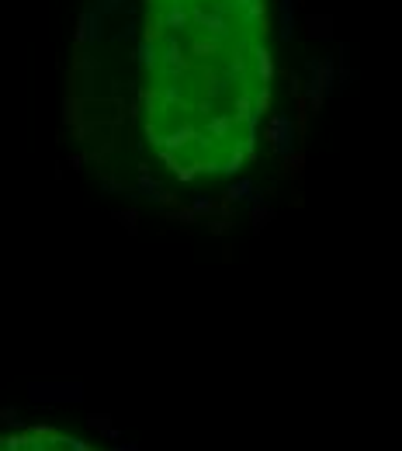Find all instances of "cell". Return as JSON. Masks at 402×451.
<instances>
[{"label": "cell", "instance_id": "1", "mask_svg": "<svg viewBox=\"0 0 402 451\" xmlns=\"http://www.w3.org/2000/svg\"><path fill=\"white\" fill-rule=\"evenodd\" d=\"M267 0H146L142 136L177 181L229 178L271 104Z\"/></svg>", "mask_w": 402, "mask_h": 451}, {"label": "cell", "instance_id": "2", "mask_svg": "<svg viewBox=\"0 0 402 451\" xmlns=\"http://www.w3.org/2000/svg\"><path fill=\"white\" fill-rule=\"evenodd\" d=\"M0 451H94L87 441L52 430V427H28V430H11L0 434Z\"/></svg>", "mask_w": 402, "mask_h": 451}]
</instances>
